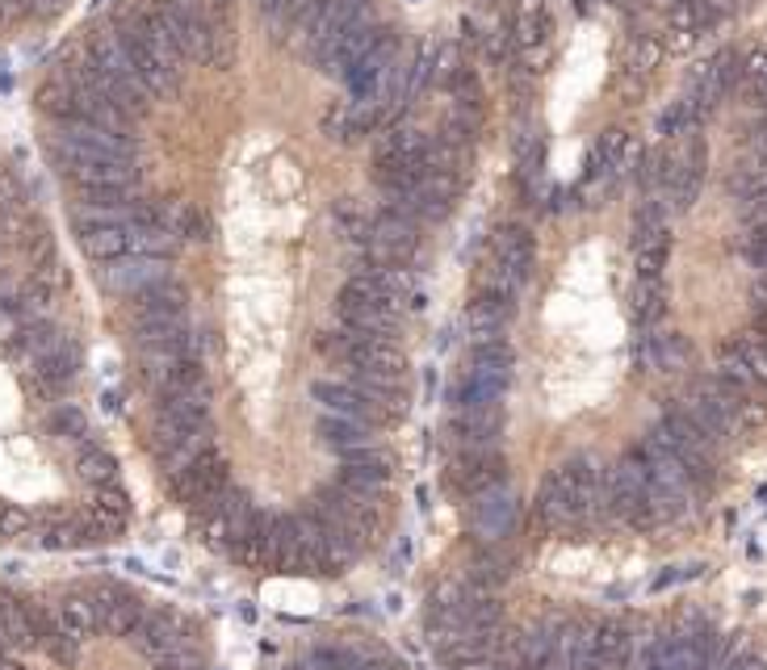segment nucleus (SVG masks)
<instances>
[{"mask_svg":"<svg viewBox=\"0 0 767 670\" xmlns=\"http://www.w3.org/2000/svg\"><path fill=\"white\" fill-rule=\"evenodd\" d=\"M51 155L80 189H134V180H139L134 160H114V155H102V151L76 148V143H68L59 134L51 139Z\"/></svg>","mask_w":767,"mask_h":670,"instance_id":"1","label":"nucleus"},{"mask_svg":"<svg viewBox=\"0 0 767 670\" xmlns=\"http://www.w3.org/2000/svg\"><path fill=\"white\" fill-rule=\"evenodd\" d=\"M231 486V473H227V461L214 452V448H205L198 461H189L185 470L168 473V491L177 503L185 507H193V512H210L214 507V498L223 495Z\"/></svg>","mask_w":767,"mask_h":670,"instance_id":"2","label":"nucleus"},{"mask_svg":"<svg viewBox=\"0 0 767 670\" xmlns=\"http://www.w3.org/2000/svg\"><path fill=\"white\" fill-rule=\"evenodd\" d=\"M440 482H445L449 498L470 503V498L486 495L495 486H508V461H504L499 448L495 452H458V461L445 470Z\"/></svg>","mask_w":767,"mask_h":670,"instance_id":"3","label":"nucleus"},{"mask_svg":"<svg viewBox=\"0 0 767 670\" xmlns=\"http://www.w3.org/2000/svg\"><path fill=\"white\" fill-rule=\"evenodd\" d=\"M520 516V498L511 495V486H495L486 495L465 503V532L483 545H504Z\"/></svg>","mask_w":767,"mask_h":670,"instance_id":"4","label":"nucleus"},{"mask_svg":"<svg viewBox=\"0 0 767 670\" xmlns=\"http://www.w3.org/2000/svg\"><path fill=\"white\" fill-rule=\"evenodd\" d=\"M344 491L369 507H378V495L390 486V457H386L378 445L369 448H353V452H340V478H335Z\"/></svg>","mask_w":767,"mask_h":670,"instance_id":"5","label":"nucleus"},{"mask_svg":"<svg viewBox=\"0 0 767 670\" xmlns=\"http://www.w3.org/2000/svg\"><path fill=\"white\" fill-rule=\"evenodd\" d=\"M168 277H173V269L160 256H122V260H109L97 269V281L109 294H122V298H134V294L152 290L160 281H168Z\"/></svg>","mask_w":767,"mask_h":670,"instance_id":"6","label":"nucleus"},{"mask_svg":"<svg viewBox=\"0 0 767 670\" xmlns=\"http://www.w3.org/2000/svg\"><path fill=\"white\" fill-rule=\"evenodd\" d=\"M499 436H504V407L453 411V420H449V440L458 452H495Z\"/></svg>","mask_w":767,"mask_h":670,"instance_id":"7","label":"nucleus"},{"mask_svg":"<svg viewBox=\"0 0 767 670\" xmlns=\"http://www.w3.org/2000/svg\"><path fill=\"white\" fill-rule=\"evenodd\" d=\"M185 310H189V298L177 281H160L152 290L134 294V306H130V327H160V324H185Z\"/></svg>","mask_w":767,"mask_h":670,"instance_id":"8","label":"nucleus"},{"mask_svg":"<svg viewBox=\"0 0 767 670\" xmlns=\"http://www.w3.org/2000/svg\"><path fill=\"white\" fill-rule=\"evenodd\" d=\"M335 315H340V327L357 331L361 340H394L399 336V306H390V302L335 298Z\"/></svg>","mask_w":767,"mask_h":670,"instance_id":"9","label":"nucleus"},{"mask_svg":"<svg viewBox=\"0 0 767 670\" xmlns=\"http://www.w3.org/2000/svg\"><path fill=\"white\" fill-rule=\"evenodd\" d=\"M93 599V608H97V621H102L105 633H114V637H130L139 621L148 616V608H143V599L130 596L127 587H114V583H105L97 591H88Z\"/></svg>","mask_w":767,"mask_h":670,"instance_id":"10","label":"nucleus"},{"mask_svg":"<svg viewBox=\"0 0 767 670\" xmlns=\"http://www.w3.org/2000/svg\"><path fill=\"white\" fill-rule=\"evenodd\" d=\"M533 516H538L541 528H550V532H575V528H583L591 524V516L583 512V503L563 491L558 482H554V473L541 482L538 491V503H533Z\"/></svg>","mask_w":767,"mask_h":670,"instance_id":"11","label":"nucleus"},{"mask_svg":"<svg viewBox=\"0 0 767 670\" xmlns=\"http://www.w3.org/2000/svg\"><path fill=\"white\" fill-rule=\"evenodd\" d=\"M310 398L328 411V415H349V420H361V423H382L390 420L378 402H369V398L361 395L353 381H315L310 386Z\"/></svg>","mask_w":767,"mask_h":670,"instance_id":"12","label":"nucleus"},{"mask_svg":"<svg viewBox=\"0 0 767 670\" xmlns=\"http://www.w3.org/2000/svg\"><path fill=\"white\" fill-rule=\"evenodd\" d=\"M127 642H134L139 654H148V658H155V662H164V658L180 654L189 637H185V624H180L177 616H168V612H148Z\"/></svg>","mask_w":767,"mask_h":670,"instance_id":"13","label":"nucleus"},{"mask_svg":"<svg viewBox=\"0 0 767 670\" xmlns=\"http://www.w3.org/2000/svg\"><path fill=\"white\" fill-rule=\"evenodd\" d=\"M491 260L508 265L511 273H520L529 281L533 260H538V239H533V231L520 223H499L495 235H491Z\"/></svg>","mask_w":767,"mask_h":670,"instance_id":"14","label":"nucleus"},{"mask_svg":"<svg viewBox=\"0 0 767 670\" xmlns=\"http://www.w3.org/2000/svg\"><path fill=\"white\" fill-rule=\"evenodd\" d=\"M210 420L205 407V386L202 390H168L155 402V423L160 427H180V432H202Z\"/></svg>","mask_w":767,"mask_h":670,"instance_id":"15","label":"nucleus"},{"mask_svg":"<svg viewBox=\"0 0 767 670\" xmlns=\"http://www.w3.org/2000/svg\"><path fill=\"white\" fill-rule=\"evenodd\" d=\"M76 235H80L84 256L97 260V265H109V260L130 256V223H88V226H76Z\"/></svg>","mask_w":767,"mask_h":670,"instance_id":"16","label":"nucleus"},{"mask_svg":"<svg viewBox=\"0 0 767 670\" xmlns=\"http://www.w3.org/2000/svg\"><path fill=\"white\" fill-rule=\"evenodd\" d=\"M433 148V134L411 122H390L378 130L374 160H424V151Z\"/></svg>","mask_w":767,"mask_h":670,"instance_id":"17","label":"nucleus"},{"mask_svg":"<svg viewBox=\"0 0 767 670\" xmlns=\"http://www.w3.org/2000/svg\"><path fill=\"white\" fill-rule=\"evenodd\" d=\"M152 448H155V457L164 461V470L177 473V470H185L189 461H198L210 445H205L202 432H180V427H160V423H155Z\"/></svg>","mask_w":767,"mask_h":670,"instance_id":"18","label":"nucleus"},{"mask_svg":"<svg viewBox=\"0 0 767 670\" xmlns=\"http://www.w3.org/2000/svg\"><path fill=\"white\" fill-rule=\"evenodd\" d=\"M59 139H68L76 148L102 151V155H114V160H134V139L122 134V130H105V126L93 122H68L59 126Z\"/></svg>","mask_w":767,"mask_h":670,"instance_id":"19","label":"nucleus"},{"mask_svg":"<svg viewBox=\"0 0 767 670\" xmlns=\"http://www.w3.org/2000/svg\"><path fill=\"white\" fill-rule=\"evenodd\" d=\"M625 151H629V130L609 126V130L591 143L588 160H583V185H595V180L613 176L616 168H621V160H625Z\"/></svg>","mask_w":767,"mask_h":670,"instance_id":"20","label":"nucleus"},{"mask_svg":"<svg viewBox=\"0 0 767 670\" xmlns=\"http://www.w3.org/2000/svg\"><path fill=\"white\" fill-rule=\"evenodd\" d=\"M595 654L609 670H629L638 658V637L625 621L595 624Z\"/></svg>","mask_w":767,"mask_h":670,"instance_id":"21","label":"nucleus"},{"mask_svg":"<svg viewBox=\"0 0 767 670\" xmlns=\"http://www.w3.org/2000/svg\"><path fill=\"white\" fill-rule=\"evenodd\" d=\"M386 38H390V30H386L382 22H374V17H365V22L344 38V47H340V55H335V63L328 68V75H335V80H344V72H353L365 55H374V50L382 47Z\"/></svg>","mask_w":767,"mask_h":670,"instance_id":"22","label":"nucleus"},{"mask_svg":"<svg viewBox=\"0 0 767 670\" xmlns=\"http://www.w3.org/2000/svg\"><path fill=\"white\" fill-rule=\"evenodd\" d=\"M80 361H84V352H80L76 340H59L51 352H43L34 361V377H38L43 390H59V386H68L76 377Z\"/></svg>","mask_w":767,"mask_h":670,"instance_id":"23","label":"nucleus"},{"mask_svg":"<svg viewBox=\"0 0 767 670\" xmlns=\"http://www.w3.org/2000/svg\"><path fill=\"white\" fill-rule=\"evenodd\" d=\"M315 432H319V440L335 452H353V448H369L374 445V423H361V420H349V415H319L315 423Z\"/></svg>","mask_w":767,"mask_h":670,"instance_id":"24","label":"nucleus"},{"mask_svg":"<svg viewBox=\"0 0 767 670\" xmlns=\"http://www.w3.org/2000/svg\"><path fill=\"white\" fill-rule=\"evenodd\" d=\"M511 315H516V302L511 298H495V294H474L470 302V310H465V319L474 327V336L479 340H499V331L511 324Z\"/></svg>","mask_w":767,"mask_h":670,"instance_id":"25","label":"nucleus"},{"mask_svg":"<svg viewBox=\"0 0 767 670\" xmlns=\"http://www.w3.org/2000/svg\"><path fill=\"white\" fill-rule=\"evenodd\" d=\"M666 315V294H663V281H634V290H629V319L638 331H654V327L663 324Z\"/></svg>","mask_w":767,"mask_h":670,"instance_id":"26","label":"nucleus"},{"mask_svg":"<svg viewBox=\"0 0 767 670\" xmlns=\"http://www.w3.org/2000/svg\"><path fill=\"white\" fill-rule=\"evenodd\" d=\"M34 628H38V649L51 658V662H59V667H72L80 658V642L63 628V624L55 621V616H47V612H38L34 608Z\"/></svg>","mask_w":767,"mask_h":670,"instance_id":"27","label":"nucleus"},{"mask_svg":"<svg viewBox=\"0 0 767 670\" xmlns=\"http://www.w3.org/2000/svg\"><path fill=\"white\" fill-rule=\"evenodd\" d=\"M55 621L63 624L76 642L84 637H93V633H102V621H97V608H93V599L88 596H68L59 603V612H55Z\"/></svg>","mask_w":767,"mask_h":670,"instance_id":"28","label":"nucleus"},{"mask_svg":"<svg viewBox=\"0 0 767 670\" xmlns=\"http://www.w3.org/2000/svg\"><path fill=\"white\" fill-rule=\"evenodd\" d=\"M38 109H43V114H51L59 126L80 122V97H76V89H72L68 80H51V84H43V89H38Z\"/></svg>","mask_w":767,"mask_h":670,"instance_id":"29","label":"nucleus"},{"mask_svg":"<svg viewBox=\"0 0 767 670\" xmlns=\"http://www.w3.org/2000/svg\"><path fill=\"white\" fill-rule=\"evenodd\" d=\"M76 473L88 486H109V482H118V461H114V452H105L93 440H84L76 457Z\"/></svg>","mask_w":767,"mask_h":670,"instance_id":"30","label":"nucleus"},{"mask_svg":"<svg viewBox=\"0 0 767 670\" xmlns=\"http://www.w3.org/2000/svg\"><path fill=\"white\" fill-rule=\"evenodd\" d=\"M470 574L486 583V587H499V583H508L511 578V553H504L499 545H483L474 549V557H470Z\"/></svg>","mask_w":767,"mask_h":670,"instance_id":"31","label":"nucleus"},{"mask_svg":"<svg viewBox=\"0 0 767 670\" xmlns=\"http://www.w3.org/2000/svg\"><path fill=\"white\" fill-rule=\"evenodd\" d=\"M160 226H168L177 239H205L210 235L205 214L193 210V205H168V210H160Z\"/></svg>","mask_w":767,"mask_h":670,"instance_id":"32","label":"nucleus"},{"mask_svg":"<svg viewBox=\"0 0 767 670\" xmlns=\"http://www.w3.org/2000/svg\"><path fill=\"white\" fill-rule=\"evenodd\" d=\"M47 432L51 436H63V440H76L84 445L88 440V420H84V411L72 407V402H59L51 415H47Z\"/></svg>","mask_w":767,"mask_h":670,"instance_id":"33","label":"nucleus"},{"mask_svg":"<svg viewBox=\"0 0 767 670\" xmlns=\"http://www.w3.org/2000/svg\"><path fill=\"white\" fill-rule=\"evenodd\" d=\"M666 55L663 38H654V34H638L634 43H629V59H625V68L638 75V80H646V75L659 68V59Z\"/></svg>","mask_w":767,"mask_h":670,"instance_id":"34","label":"nucleus"},{"mask_svg":"<svg viewBox=\"0 0 767 670\" xmlns=\"http://www.w3.org/2000/svg\"><path fill=\"white\" fill-rule=\"evenodd\" d=\"M516 43L524 50H538V47H545L550 43V34H554V17L545 13V9H524L520 13V22H516Z\"/></svg>","mask_w":767,"mask_h":670,"instance_id":"35","label":"nucleus"},{"mask_svg":"<svg viewBox=\"0 0 767 670\" xmlns=\"http://www.w3.org/2000/svg\"><path fill=\"white\" fill-rule=\"evenodd\" d=\"M700 122H696L688 101H671L663 114H659V134H663V139H680V134H688Z\"/></svg>","mask_w":767,"mask_h":670,"instance_id":"36","label":"nucleus"},{"mask_svg":"<svg viewBox=\"0 0 767 670\" xmlns=\"http://www.w3.org/2000/svg\"><path fill=\"white\" fill-rule=\"evenodd\" d=\"M666 251H671V239H659V244L634 248V265H638V277H641V281H663Z\"/></svg>","mask_w":767,"mask_h":670,"instance_id":"37","label":"nucleus"},{"mask_svg":"<svg viewBox=\"0 0 767 670\" xmlns=\"http://www.w3.org/2000/svg\"><path fill=\"white\" fill-rule=\"evenodd\" d=\"M310 670H365V658L353 654V649L319 646L310 654Z\"/></svg>","mask_w":767,"mask_h":670,"instance_id":"38","label":"nucleus"},{"mask_svg":"<svg viewBox=\"0 0 767 670\" xmlns=\"http://www.w3.org/2000/svg\"><path fill=\"white\" fill-rule=\"evenodd\" d=\"M470 365H499V369H511V348L504 340H479L470 348Z\"/></svg>","mask_w":767,"mask_h":670,"instance_id":"39","label":"nucleus"},{"mask_svg":"<svg viewBox=\"0 0 767 670\" xmlns=\"http://www.w3.org/2000/svg\"><path fill=\"white\" fill-rule=\"evenodd\" d=\"M93 507H102V512H114V516H127V520H130V498H127V491H122L118 482H109V486H97V495H93Z\"/></svg>","mask_w":767,"mask_h":670,"instance_id":"40","label":"nucleus"},{"mask_svg":"<svg viewBox=\"0 0 767 670\" xmlns=\"http://www.w3.org/2000/svg\"><path fill=\"white\" fill-rule=\"evenodd\" d=\"M30 528V516L13 503H0V541H13Z\"/></svg>","mask_w":767,"mask_h":670,"instance_id":"41","label":"nucleus"},{"mask_svg":"<svg viewBox=\"0 0 767 670\" xmlns=\"http://www.w3.org/2000/svg\"><path fill=\"white\" fill-rule=\"evenodd\" d=\"M700 574H705V566H671V571H663L654 583H650V591H666V587L688 583V578H700Z\"/></svg>","mask_w":767,"mask_h":670,"instance_id":"42","label":"nucleus"},{"mask_svg":"<svg viewBox=\"0 0 767 670\" xmlns=\"http://www.w3.org/2000/svg\"><path fill=\"white\" fill-rule=\"evenodd\" d=\"M725 670H767V658L764 654H755V649H742L739 658H734Z\"/></svg>","mask_w":767,"mask_h":670,"instance_id":"43","label":"nucleus"},{"mask_svg":"<svg viewBox=\"0 0 767 670\" xmlns=\"http://www.w3.org/2000/svg\"><path fill=\"white\" fill-rule=\"evenodd\" d=\"M365 670H403L394 658H365Z\"/></svg>","mask_w":767,"mask_h":670,"instance_id":"44","label":"nucleus"},{"mask_svg":"<svg viewBox=\"0 0 767 670\" xmlns=\"http://www.w3.org/2000/svg\"><path fill=\"white\" fill-rule=\"evenodd\" d=\"M290 670H307V667H290Z\"/></svg>","mask_w":767,"mask_h":670,"instance_id":"45","label":"nucleus"}]
</instances>
